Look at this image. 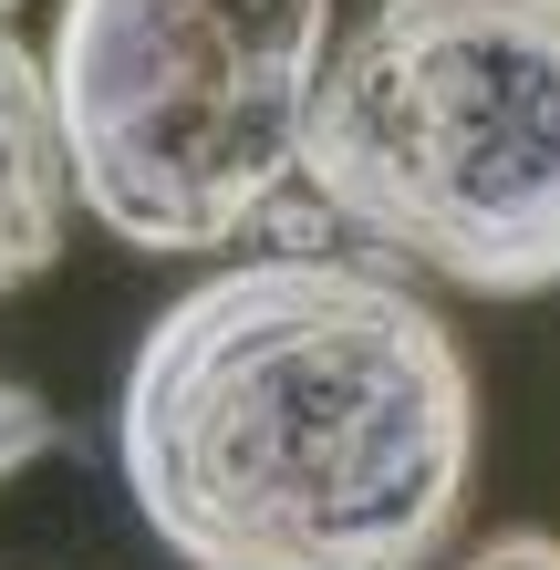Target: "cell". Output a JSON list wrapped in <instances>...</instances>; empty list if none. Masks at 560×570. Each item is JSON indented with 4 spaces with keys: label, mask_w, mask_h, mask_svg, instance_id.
Returning a JSON list of instances; mask_svg holds the SVG:
<instances>
[{
    "label": "cell",
    "mask_w": 560,
    "mask_h": 570,
    "mask_svg": "<svg viewBox=\"0 0 560 570\" xmlns=\"http://www.w3.org/2000/svg\"><path fill=\"white\" fill-rule=\"evenodd\" d=\"M115 446L187 570H436L468 519L478 374L394 271L271 249L156 312Z\"/></svg>",
    "instance_id": "cell-1"
},
{
    "label": "cell",
    "mask_w": 560,
    "mask_h": 570,
    "mask_svg": "<svg viewBox=\"0 0 560 570\" xmlns=\"http://www.w3.org/2000/svg\"><path fill=\"white\" fill-rule=\"evenodd\" d=\"M302 187L446 291H560V0H374L322 62Z\"/></svg>",
    "instance_id": "cell-2"
},
{
    "label": "cell",
    "mask_w": 560,
    "mask_h": 570,
    "mask_svg": "<svg viewBox=\"0 0 560 570\" xmlns=\"http://www.w3.org/2000/svg\"><path fill=\"white\" fill-rule=\"evenodd\" d=\"M333 62V0H62L52 125L125 249L197 259L281 218Z\"/></svg>",
    "instance_id": "cell-3"
},
{
    "label": "cell",
    "mask_w": 560,
    "mask_h": 570,
    "mask_svg": "<svg viewBox=\"0 0 560 570\" xmlns=\"http://www.w3.org/2000/svg\"><path fill=\"white\" fill-rule=\"evenodd\" d=\"M62 228H73V166H62L52 83L42 52L0 21V301L62 259Z\"/></svg>",
    "instance_id": "cell-4"
},
{
    "label": "cell",
    "mask_w": 560,
    "mask_h": 570,
    "mask_svg": "<svg viewBox=\"0 0 560 570\" xmlns=\"http://www.w3.org/2000/svg\"><path fill=\"white\" fill-rule=\"evenodd\" d=\"M31 456H52V405H42L31 384H11V374H0V488H11Z\"/></svg>",
    "instance_id": "cell-5"
},
{
    "label": "cell",
    "mask_w": 560,
    "mask_h": 570,
    "mask_svg": "<svg viewBox=\"0 0 560 570\" xmlns=\"http://www.w3.org/2000/svg\"><path fill=\"white\" fill-rule=\"evenodd\" d=\"M456 570H560V540H550V529H488Z\"/></svg>",
    "instance_id": "cell-6"
}]
</instances>
